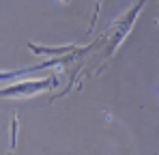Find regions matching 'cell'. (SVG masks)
<instances>
[{"label":"cell","instance_id":"obj_2","mask_svg":"<svg viewBox=\"0 0 159 155\" xmlns=\"http://www.w3.org/2000/svg\"><path fill=\"white\" fill-rule=\"evenodd\" d=\"M142 4H144V0H140V2H138V4L133 7V9H131V13H129V17H123L120 22H116V24H114L112 32H116V35H114L112 43H110V48H107L110 52L114 50V48H116V45H118V43L123 41V37H125V35L129 32V28H131L133 20H135V15H138V11H140V7H142Z\"/></svg>","mask_w":159,"mask_h":155},{"label":"cell","instance_id":"obj_3","mask_svg":"<svg viewBox=\"0 0 159 155\" xmlns=\"http://www.w3.org/2000/svg\"><path fill=\"white\" fill-rule=\"evenodd\" d=\"M56 63H58V60H48V63H43V65H39V67H26V69H17V71H0V82H4V80H17V78L28 76V73H32V71H37V69L52 67Z\"/></svg>","mask_w":159,"mask_h":155},{"label":"cell","instance_id":"obj_1","mask_svg":"<svg viewBox=\"0 0 159 155\" xmlns=\"http://www.w3.org/2000/svg\"><path fill=\"white\" fill-rule=\"evenodd\" d=\"M56 86V78H48V80H32V82H17L9 88H2L0 91V97H28V95H34V93H41V91H48Z\"/></svg>","mask_w":159,"mask_h":155},{"label":"cell","instance_id":"obj_4","mask_svg":"<svg viewBox=\"0 0 159 155\" xmlns=\"http://www.w3.org/2000/svg\"><path fill=\"white\" fill-rule=\"evenodd\" d=\"M65 2H67V0H65Z\"/></svg>","mask_w":159,"mask_h":155},{"label":"cell","instance_id":"obj_5","mask_svg":"<svg viewBox=\"0 0 159 155\" xmlns=\"http://www.w3.org/2000/svg\"><path fill=\"white\" fill-rule=\"evenodd\" d=\"M99 2H101V0H99Z\"/></svg>","mask_w":159,"mask_h":155}]
</instances>
